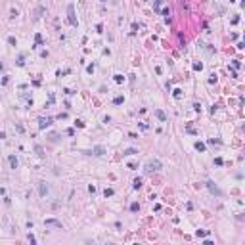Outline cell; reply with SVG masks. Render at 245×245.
<instances>
[{
  "label": "cell",
  "mask_w": 245,
  "mask_h": 245,
  "mask_svg": "<svg viewBox=\"0 0 245 245\" xmlns=\"http://www.w3.org/2000/svg\"><path fill=\"white\" fill-rule=\"evenodd\" d=\"M44 224H46V226H54V228L63 230V224H61L60 220H56V218H46V220H44Z\"/></svg>",
  "instance_id": "277c9868"
},
{
  "label": "cell",
  "mask_w": 245,
  "mask_h": 245,
  "mask_svg": "<svg viewBox=\"0 0 245 245\" xmlns=\"http://www.w3.org/2000/svg\"><path fill=\"white\" fill-rule=\"evenodd\" d=\"M44 12H46V8H44V6H39V8H36V12H34V19H40Z\"/></svg>",
  "instance_id": "9c48e42d"
},
{
  "label": "cell",
  "mask_w": 245,
  "mask_h": 245,
  "mask_svg": "<svg viewBox=\"0 0 245 245\" xmlns=\"http://www.w3.org/2000/svg\"><path fill=\"white\" fill-rule=\"evenodd\" d=\"M39 194H40V197H46V194H48L46 182H39Z\"/></svg>",
  "instance_id": "5b68a950"
},
{
  "label": "cell",
  "mask_w": 245,
  "mask_h": 245,
  "mask_svg": "<svg viewBox=\"0 0 245 245\" xmlns=\"http://www.w3.org/2000/svg\"><path fill=\"white\" fill-rule=\"evenodd\" d=\"M215 163H216V165H218V167H220V165H224V161L220 159V157H216V159H215Z\"/></svg>",
  "instance_id": "cb8c5ba5"
},
{
  "label": "cell",
  "mask_w": 245,
  "mask_h": 245,
  "mask_svg": "<svg viewBox=\"0 0 245 245\" xmlns=\"http://www.w3.org/2000/svg\"><path fill=\"white\" fill-rule=\"evenodd\" d=\"M207 188L211 190V194H216V195H222V192H220L218 188H216L215 184H213V182H207Z\"/></svg>",
  "instance_id": "8992f818"
},
{
  "label": "cell",
  "mask_w": 245,
  "mask_h": 245,
  "mask_svg": "<svg viewBox=\"0 0 245 245\" xmlns=\"http://www.w3.org/2000/svg\"><path fill=\"white\" fill-rule=\"evenodd\" d=\"M67 15H69V23H71L73 27H77L79 21H77V17H75V6H73V4L67 6Z\"/></svg>",
  "instance_id": "7a4b0ae2"
},
{
  "label": "cell",
  "mask_w": 245,
  "mask_h": 245,
  "mask_svg": "<svg viewBox=\"0 0 245 245\" xmlns=\"http://www.w3.org/2000/svg\"><path fill=\"white\" fill-rule=\"evenodd\" d=\"M132 153H136V149H126L125 151V155H132Z\"/></svg>",
  "instance_id": "83f0119b"
},
{
  "label": "cell",
  "mask_w": 245,
  "mask_h": 245,
  "mask_svg": "<svg viewBox=\"0 0 245 245\" xmlns=\"http://www.w3.org/2000/svg\"><path fill=\"white\" fill-rule=\"evenodd\" d=\"M92 153L100 157V155H103V153H105V147H103V146H96L94 149H92Z\"/></svg>",
  "instance_id": "ba28073f"
},
{
  "label": "cell",
  "mask_w": 245,
  "mask_h": 245,
  "mask_svg": "<svg viewBox=\"0 0 245 245\" xmlns=\"http://www.w3.org/2000/svg\"><path fill=\"white\" fill-rule=\"evenodd\" d=\"M194 69H195V71H201V69H203V63H201V61H195V63H194Z\"/></svg>",
  "instance_id": "2e32d148"
},
{
  "label": "cell",
  "mask_w": 245,
  "mask_h": 245,
  "mask_svg": "<svg viewBox=\"0 0 245 245\" xmlns=\"http://www.w3.org/2000/svg\"><path fill=\"white\" fill-rule=\"evenodd\" d=\"M29 241H31V243H36V239H34V236H33V234H29Z\"/></svg>",
  "instance_id": "4316f807"
},
{
  "label": "cell",
  "mask_w": 245,
  "mask_h": 245,
  "mask_svg": "<svg viewBox=\"0 0 245 245\" xmlns=\"http://www.w3.org/2000/svg\"><path fill=\"white\" fill-rule=\"evenodd\" d=\"M88 192H90V194H94V192H96V186L90 184V186H88Z\"/></svg>",
  "instance_id": "d4e9b609"
},
{
  "label": "cell",
  "mask_w": 245,
  "mask_h": 245,
  "mask_svg": "<svg viewBox=\"0 0 245 245\" xmlns=\"http://www.w3.org/2000/svg\"><path fill=\"white\" fill-rule=\"evenodd\" d=\"M161 13H163V15L167 17V21H171V17H168V15H171V12H168V8H165V10H163Z\"/></svg>",
  "instance_id": "e0dca14e"
},
{
  "label": "cell",
  "mask_w": 245,
  "mask_h": 245,
  "mask_svg": "<svg viewBox=\"0 0 245 245\" xmlns=\"http://www.w3.org/2000/svg\"><path fill=\"white\" fill-rule=\"evenodd\" d=\"M102 2H107V0H102Z\"/></svg>",
  "instance_id": "f546056e"
},
{
  "label": "cell",
  "mask_w": 245,
  "mask_h": 245,
  "mask_svg": "<svg viewBox=\"0 0 245 245\" xmlns=\"http://www.w3.org/2000/svg\"><path fill=\"white\" fill-rule=\"evenodd\" d=\"M153 8L159 12V8H161V0H155V4H153Z\"/></svg>",
  "instance_id": "7402d4cb"
},
{
  "label": "cell",
  "mask_w": 245,
  "mask_h": 245,
  "mask_svg": "<svg viewBox=\"0 0 245 245\" xmlns=\"http://www.w3.org/2000/svg\"><path fill=\"white\" fill-rule=\"evenodd\" d=\"M34 42H36V46L42 44V34H36V36H34Z\"/></svg>",
  "instance_id": "d6986e66"
},
{
  "label": "cell",
  "mask_w": 245,
  "mask_h": 245,
  "mask_svg": "<svg viewBox=\"0 0 245 245\" xmlns=\"http://www.w3.org/2000/svg\"><path fill=\"white\" fill-rule=\"evenodd\" d=\"M180 92H182V90H180V88H176V90L172 92V94H174V98H180Z\"/></svg>",
  "instance_id": "603a6c76"
},
{
  "label": "cell",
  "mask_w": 245,
  "mask_h": 245,
  "mask_svg": "<svg viewBox=\"0 0 245 245\" xmlns=\"http://www.w3.org/2000/svg\"><path fill=\"white\" fill-rule=\"evenodd\" d=\"M8 161H10V167H12V168H17V167H19V161H17L15 155H10Z\"/></svg>",
  "instance_id": "52a82bcc"
},
{
  "label": "cell",
  "mask_w": 245,
  "mask_h": 245,
  "mask_svg": "<svg viewBox=\"0 0 245 245\" xmlns=\"http://www.w3.org/2000/svg\"><path fill=\"white\" fill-rule=\"evenodd\" d=\"M123 102H125V98H123V96H117V98L113 100V103H115V105H121Z\"/></svg>",
  "instance_id": "5bb4252c"
},
{
  "label": "cell",
  "mask_w": 245,
  "mask_h": 245,
  "mask_svg": "<svg viewBox=\"0 0 245 245\" xmlns=\"http://www.w3.org/2000/svg\"><path fill=\"white\" fill-rule=\"evenodd\" d=\"M113 79H115V82H119V84H121L123 81H125V77H123V75H115Z\"/></svg>",
  "instance_id": "ac0fdd59"
},
{
  "label": "cell",
  "mask_w": 245,
  "mask_h": 245,
  "mask_svg": "<svg viewBox=\"0 0 245 245\" xmlns=\"http://www.w3.org/2000/svg\"><path fill=\"white\" fill-rule=\"evenodd\" d=\"M2 69H4V63H2V61H0V71H2Z\"/></svg>",
  "instance_id": "f1b7e54d"
},
{
  "label": "cell",
  "mask_w": 245,
  "mask_h": 245,
  "mask_svg": "<svg viewBox=\"0 0 245 245\" xmlns=\"http://www.w3.org/2000/svg\"><path fill=\"white\" fill-rule=\"evenodd\" d=\"M132 188L134 190H140V188H142V178H134V180H132Z\"/></svg>",
  "instance_id": "30bf717a"
},
{
  "label": "cell",
  "mask_w": 245,
  "mask_h": 245,
  "mask_svg": "<svg viewBox=\"0 0 245 245\" xmlns=\"http://www.w3.org/2000/svg\"><path fill=\"white\" fill-rule=\"evenodd\" d=\"M161 168V161L159 159H149L146 163V172H153V171H159Z\"/></svg>",
  "instance_id": "6da1fadb"
},
{
  "label": "cell",
  "mask_w": 245,
  "mask_h": 245,
  "mask_svg": "<svg viewBox=\"0 0 245 245\" xmlns=\"http://www.w3.org/2000/svg\"><path fill=\"white\" fill-rule=\"evenodd\" d=\"M8 42L12 44V46H15V39H13V36H10V39H8Z\"/></svg>",
  "instance_id": "484cf974"
},
{
  "label": "cell",
  "mask_w": 245,
  "mask_h": 245,
  "mask_svg": "<svg viewBox=\"0 0 245 245\" xmlns=\"http://www.w3.org/2000/svg\"><path fill=\"white\" fill-rule=\"evenodd\" d=\"M103 195H105V197H111V195H113V190L111 188H105V190H103Z\"/></svg>",
  "instance_id": "9a60e30c"
},
{
  "label": "cell",
  "mask_w": 245,
  "mask_h": 245,
  "mask_svg": "<svg viewBox=\"0 0 245 245\" xmlns=\"http://www.w3.org/2000/svg\"><path fill=\"white\" fill-rule=\"evenodd\" d=\"M34 151H36V155H39V157H42V155H44V149H42V146H34Z\"/></svg>",
  "instance_id": "4fadbf2b"
},
{
  "label": "cell",
  "mask_w": 245,
  "mask_h": 245,
  "mask_svg": "<svg viewBox=\"0 0 245 245\" xmlns=\"http://www.w3.org/2000/svg\"><path fill=\"white\" fill-rule=\"evenodd\" d=\"M155 115L159 117V119H161V121H167V115H165V113H163V111H161V109H157V111H155Z\"/></svg>",
  "instance_id": "7c38bea8"
},
{
  "label": "cell",
  "mask_w": 245,
  "mask_h": 245,
  "mask_svg": "<svg viewBox=\"0 0 245 245\" xmlns=\"http://www.w3.org/2000/svg\"><path fill=\"white\" fill-rule=\"evenodd\" d=\"M195 149H197V151H205L207 147H205V144H203V142H195Z\"/></svg>",
  "instance_id": "8fae6325"
},
{
  "label": "cell",
  "mask_w": 245,
  "mask_h": 245,
  "mask_svg": "<svg viewBox=\"0 0 245 245\" xmlns=\"http://www.w3.org/2000/svg\"><path fill=\"white\" fill-rule=\"evenodd\" d=\"M209 232H205V230H197V237H203V236H207Z\"/></svg>",
  "instance_id": "44dd1931"
},
{
  "label": "cell",
  "mask_w": 245,
  "mask_h": 245,
  "mask_svg": "<svg viewBox=\"0 0 245 245\" xmlns=\"http://www.w3.org/2000/svg\"><path fill=\"white\" fill-rule=\"evenodd\" d=\"M138 209H140V205H138V203H132V205H130V211H132V213H136Z\"/></svg>",
  "instance_id": "ffe728a7"
},
{
  "label": "cell",
  "mask_w": 245,
  "mask_h": 245,
  "mask_svg": "<svg viewBox=\"0 0 245 245\" xmlns=\"http://www.w3.org/2000/svg\"><path fill=\"white\" fill-rule=\"evenodd\" d=\"M52 121H54L52 117H40V119H39V128H40V130L48 128V126L52 125Z\"/></svg>",
  "instance_id": "3957f363"
}]
</instances>
